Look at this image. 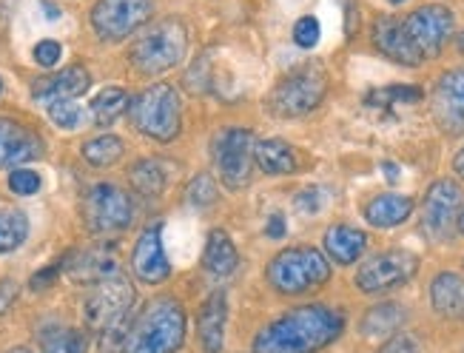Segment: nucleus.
<instances>
[{
    "label": "nucleus",
    "mask_w": 464,
    "mask_h": 353,
    "mask_svg": "<svg viewBox=\"0 0 464 353\" xmlns=\"http://www.w3.org/2000/svg\"><path fill=\"white\" fill-rule=\"evenodd\" d=\"M203 265H206V271L214 277H231L237 271L239 254H237V248L226 231H211V237L206 242Z\"/></svg>",
    "instance_id": "393cba45"
},
{
    "label": "nucleus",
    "mask_w": 464,
    "mask_h": 353,
    "mask_svg": "<svg viewBox=\"0 0 464 353\" xmlns=\"http://www.w3.org/2000/svg\"><path fill=\"white\" fill-rule=\"evenodd\" d=\"M186 52H188V32L183 26V20L166 17L151 24L134 40L129 57L140 74H163L183 64Z\"/></svg>",
    "instance_id": "39448f33"
},
{
    "label": "nucleus",
    "mask_w": 464,
    "mask_h": 353,
    "mask_svg": "<svg viewBox=\"0 0 464 353\" xmlns=\"http://www.w3.org/2000/svg\"><path fill=\"white\" fill-rule=\"evenodd\" d=\"M154 12V0H97L92 9V29L100 40H126L143 29Z\"/></svg>",
    "instance_id": "9b49d317"
},
{
    "label": "nucleus",
    "mask_w": 464,
    "mask_h": 353,
    "mask_svg": "<svg viewBox=\"0 0 464 353\" xmlns=\"http://www.w3.org/2000/svg\"><path fill=\"white\" fill-rule=\"evenodd\" d=\"M46 109H49V117H52V123L57 129L72 132V129H80V123H83V112H80V106L74 100H60V103H52V106H46Z\"/></svg>",
    "instance_id": "2f4dec72"
},
{
    "label": "nucleus",
    "mask_w": 464,
    "mask_h": 353,
    "mask_svg": "<svg viewBox=\"0 0 464 353\" xmlns=\"http://www.w3.org/2000/svg\"><path fill=\"white\" fill-rule=\"evenodd\" d=\"M214 162L228 189H246L254 172V134L242 126L226 129L214 142Z\"/></svg>",
    "instance_id": "f8f14e48"
},
{
    "label": "nucleus",
    "mask_w": 464,
    "mask_h": 353,
    "mask_svg": "<svg viewBox=\"0 0 464 353\" xmlns=\"http://www.w3.org/2000/svg\"><path fill=\"white\" fill-rule=\"evenodd\" d=\"M419 350H421L419 339L413 334H408V330H401V334H393L379 353H419Z\"/></svg>",
    "instance_id": "e433bc0d"
},
{
    "label": "nucleus",
    "mask_w": 464,
    "mask_h": 353,
    "mask_svg": "<svg viewBox=\"0 0 464 353\" xmlns=\"http://www.w3.org/2000/svg\"><path fill=\"white\" fill-rule=\"evenodd\" d=\"M0 92H4V83H0Z\"/></svg>",
    "instance_id": "8fccbe9b"
},
{
    "label": "nucleus",
    "mask_w": 464,
    "mask_h": 353,
    "mask_svg": "<svg viewBox=\"0 0 464 353\" xmlns=\"http://www.w3.org/2000/svg\"><path fill=\"white\" fill-rule=\"evenodd\" d=\"M430 305L448 319L464 317V279L453 271H441L430 282Z\"/></svg>",
    "instance_id": "4be33fe9"
},
{
    "label": "nucleus",
    "mask_w": 464,
    "mask_h": 353,
    "mask_svg": "<svg viewBox=\"0 0 464 353\" xmlns=\"http://www.w3.org/2000/svg\"><path fill=\"white\" fill-rule=\"evenodd\" d=\"M405 310L396 302H382V305H373L365 319H362V334L365 337H388V334H396V330L405 325Z\"/></svg>",
    "instance_id": "a878e982"
},
{
    "label": "nucleus",
    "mask_w": 464,
    "mask_h": 353,
    "mask_svg": "<svg viewBox=\"0 0 464 353\" xmlns=\"http://www.w3.org/2000/svg\"><path fill=\"white\" fill-rule=\"evenodd\" d=\"M368 248V234L353 225H331L325 231V254L336 265H353Z\"/></svg>",
    "instance_id": "aec40b11"
},
{
    "label": "nucleus",
    "mask_w": 464,
    "mask_h": 353,
    "mask_svg": "<svg viewBox=\"0 0 464 353\" xmlns=\"http://www.w3.org/2000/svg\"><path fill=\"white\" fill-rule=\"evenodd\" d=\"M226 319H228V302L223 290H214V294L203 302L197 314V334L199 345L206 353H219L223 350L226 339Z\"/></svg>",
    "instance_id": "6ab92c4d"
},
{
    "label": "nucleus",
    "mask_w": 464,
    "mask_h": 353,
    "mask_svg": "<svg viewBox=\"0 0 464 353\" xmlns=\"http://www.w3.org/2000/svg\"><path fill=\"white\" fill-rule=\"evenodd\" d=\"M254 162L262 172L271 177H285V174H296L299 162H296V152L285 140H259L254 142Z\"/></svg>",
    "instance_id": "5701e85b"
},
{
    "label": "nucleus",
    "mask_w": 464,
    "mask_h": 353,
    "mask_svg": "<svg viewBox=\"0 0 464 353\" xmlns=\"http://www.w3.org/2000/svg\"><path fill=\"white\" fill-rule=\"evenodd\" d=\"M29 237V217L24 211H0V254H12Z\"/></svg>",
    "instance_id": "c85d7f7f"
},
{
    "label": "nucleus",
    "mask_w": 464,
    "mask_h": 353,
    "mask_svg": "<svg viewBox=\"0 0 464 353\" xmlns=\"http://www.w3.org/2000/svg\"><path fill=\"white\" fill-rule=\"evenodd\" d=\"M385 172H388V177H391V180H396V177H399V174H396V165H391V162L385 165Z\"/></svg>",
    "instance_id": "a18cd8bd"
},
{
    "label": "nucleus",
    "mask_w": 464,
    "mask_h": 353,
    "mask_svg": "<svg viewBox=\"0 0 464 353\" xmlns=\"http://www.w3.org/2000/svg\"><path fill=\"white\" fill-rule=\"evenodd\" d=\"M453 172L464 180V149H461V152L456 154V160H453Z\"/></svg>",
    "instance_id": "37998d69"
},
{
    "label": "nucleus",
    "mask_w": 464,
    "mask_h": 353,
    "mask_svg": "<svg viewBox=\"0 0 464 353\" xmlns=\"http://www.w3.org/2000/svg\"><path fill=\"white\" fill-rule=\"evenodd\" d=\"M6 353H32L29 348H12V350H6Z\"/></svg>",
    "instance_id": "de8ad7c7"
},
{
    "label": "nucleus",
    "mask_w": 464,
    "mask_h": 353,
    "mask_svg": "<svg viewBox=\"0 0 464 353\" xmlns=\"http://www.w3.org/2000/svg\"><path fill=\"white\" fill-rule=\"evenodd\" d=\"M328 94V74L319 64H305L282 77L274 92L268 94V112L282 120L305 117L314 109H319V103Z\"/></svg>",
    "instance_id": "0eeeda50"
},
{
    "label": "nucleus",
    "mask_w": 464,
    "mask_h": 353,
    "mask_svg": "<svg viewBox=\"0 0 464 353\" xmlns=\"http://www.w3.org/2000/svg\"><path fill=\"white\" fill-rule=\"evenodd\" d=\"M188 197H191L194 205H211V202L217 200V182H214L208 174L197 177V180L191 182V189H188Z\"/></svg>",
    "instance_id": "c9c22d12"
},
{
    "label": "nucleus",
    "mask_w": 464,
    "mask_h": 353,
    "mask_svg": "<svg viewBox=\"0 0 464 353\" xmlns=\"http://www.w3.org/2000/svg\"><path fill=\"white\" fill-rule=\"evenodd\" d=\"M461 211V189L456 180H436L421 200V231L441 242L453 234Z\"/></svg>",
    "instance_id": "ddd939ff"
},
{
    "label": "nucleus",
    "mask_w": 464,
    "mask_h": 353,
    "mask_svg": "<svg viewBox=\"0 0 464 353\" xmlns=\"http://www.w3.org/2000/svg\"><path fill=\"white\" fill-rule=\"evenodd\" d=\"M60 268H63V262H54V265H49V268H44V271H40V274H34L32 277V288L34 290H40V288H49L52 282H54V277L60 274Z\"/></svg>",
    "instance_id": "58836bf2"
},
{
    "label": "nucleus",
    "mask_w": 464,
    "mask_h": 353,
    "mask_svg": "<svg viewBox=\"0 0 464 353\" xmlns=\"http://www.w3.org/2000/svg\"><path fill=\"white\" fill-rule=\"evenodd\" d=\"M40 350L44 353H86V334L69 325H49L40 330Z\"/></svg>",
    "instance_id": "bb28decb"
},
{
    "label": "nucleus",
    "mask_w": 464,
    "mask_h": 353,
    "mask_svg": "<svg viewBox=\"0 0 464 353\" xmlns=\"http://www.w3.org/2000/svg\"><path fill=\"white\" fill-rule=\"evenodd\" d=\"M14 297H17V282H12V279H0V314L12 308Z\"/></svg>",
    "instance_id": "ea45409f"
},
{
    "label": "nucleus",
    "mask_w": 464,
    "mask_h": 353,
    "mask_svg": "<svg viewBox=\"0 0 464 353\" xmlns=\"http://www.w3.org/2000/svg\"><path fill=\"white\" fill-rule=\"evenodd\" d=\"M72 279L77 282H97V279H106L111 274H117V254L111 245H97L89 248L86 254H80L77 262H72Z\"/></svg>",
    "instance_id": "b1692460"
},
{
    "label": "nucleus",
    "mask_w": 464,
    "mask_h": 353,
    "mask_svg": "<svg viewBox=\"0 0 464 353\" xmlns=\"http://www.w3.org/2000/svg\"><path fill=\"white\" fill-rule=\"evenodd\" d=\"M456 46H459V52H461V57H464V32L456 37Z\"/></svg>",
    "instance_id": "49530a36"
},
{
    "label": "nucleus",
    "mask_w": 464,
    "mask_h": 353,
    "mask_svg": "<svg viewBox=\"0 0 464 353\" xmlns=\"http://www.w3.org/2000/svg\"><path fill=\"white\" fill-rule=\"evenodd\" d=\"M186 339V310L174 297L151 299L129 325L123 353H177Z\"/></svg>",
    "instance_id": "f03ea898"
},
{
    "label": "nucleus",
    "mask_w": 464,
    "mask_h": 353,
    "mask_svg": "<svg viewBox=\"0 0 464 353\" xmlns=\"http://www.w3.org/2000/svg\"><path fill=\"white\" fill-rule=\"evenodd\" d=\"M413 49L421 60H433L448 46V40L456 34V17L448 6L441 4H425L413 9L405 20H401Z\"/></svg>",
    "instance_id": "9d476101"
},
{
    "label": "nucleus",
    "mask_w": 464,
    "mask_h": 353,
    "mask_svg": "<svg viewBox=\"0 0 464 353\" xmlns=\"http://www.w3.org/2000/svg\"><path fill=\"white\" fill-rule=\"evenodd\" d=\"M89 86H92V74L83 66H66V69H60L57 74L34 80L32 97L37 103H44V106H52V103L74 100L80 94H86Z\"/></svg>",
    "instance_id": "a211bd4d"
},
{
    "label": "nucleus",
    "mask_w": 464,
    "mask_h": 353,
    "mask_svg": "<svg viewBox=\"0 0 464 353\" xmlns=\"http://www.w3.org/2000/svg\"><path fill=\"white\" fill-rule=\"evenodd\" d=\"M9 189L20 197H32L40 191V174L32 169H14L9 174Z\"/></svg>",
    "instance_id": "f704fd0d"
},
{
    "label": "nucleus",
    "mask_w": 464,
    "mask_h": 353,
    "mask_svg": "<svg viewBox=\"0 0 464 353\" xmlns=\"http://www.w3.org/2000/svg\"><path fill=\"white\" fill-rule=\"evenodd\" d=\"M299 205H302V209H316V205H319V191H305V194H302L299 197Z\"/></svg>",
    "instance_id": "79ce46f5"
},
{
    "label": "nucleus",
    "mask_w": 464,
    "mask_h": 353,
    "mask_svg": "<svg viewBox=\"0 0 464 353\" xmlns=\"http://www.w3.org/2000/svg\"><path fill=\"white\" fill-rule=\"evenodd\" d=\"M80 152H83V160L89 165H94V169H109V165H114L120 157H123L126 145L117 134H100V137H92L89 142H83Z\"/></svg>",
    "instance_id": "cd10ccee"
},
{
    "label": "nucleus",
    "mask_w": 464,
    "mask_h": 353,
    "mask_svg": "<svg viewBox=\"0 0 464 353\" xmlns=\"http://www.w3.org/2000/svg\"><path fill=\"white\" fill-rule=\"evenodd\" d=\"M129 114L140 134L157 142H171L179 134V123H183V103H179L174 86L154 83L129 100Z\"/></svg>",
    "instance_id": "423d86ee"
},
{
    "label": "nucleus",
    "mask_w": 464,
    "mask_h": 353,
    "mask_svg": "<svg viewBox=\"0 0 464 353\" xmlns=\"http://www.w3.org/2000/svg\"><path fill=\"white\" fill-rule=\"evenodd\" d=\"M134 305V285L123 274H111L106 279L92 282V290L83 302L86 325L100 334L103 350H114V345L123 348L129 310Z\"/></svg>",
    "instance_id": "7ed1b4c3"
},
{
    "label": "nucleus",
    "mask_w": 464,
    "mask_h": 353,
    "mask_svg": "<svg viewBox=\"0 0 464 353\" xmlns=\"http://www.w3.org/2000/svg\"><path fill=\"white\" fill-rule=\"evenodd\" d=\"M456 231L464 237V205H461V211H459V217H456Z\"/></svg>",
    "instance_id": "c03bdc74"
},
{
    "label": "nucleus",
    "mask_w": 464,
    "mask_h": 353,
    "mask_svg": "<svg viewBox=\"0 0 464 353\" xmlns=\"http://www.w3.org/2000/svg\"><path fill=\"white\" fill-rule=\"evenodd\" d=\"M40 154H44V140L24 123L0 117V169H14V165L37 160Z\"/></svg>",
    "instance_id": "f3484780"
},
{
    "label": "nucleus",
    "mask_w": 464,
    "mask_h": 353,
    "mask_svg": "<svg viewBox=\"0 0 464 353\" xmlns=\"http://www.w3.org/2000/svg\"><path fill=\"white\" fill-rule=\"evenodd\" d=\"M371 37H373V46L385 54L388 60H393V64L399 66H408V69H416L421 66L425 60L419 57V52L413 49L411 37L405 32V26H401V20L393 17V15H382L373 20V29H371Z\"/></svg>",
    "instance_id": "dca6fc26"
},
{
    "label": "nucleus",
    "mask_w": 464,
    "mask_h": 353,
    "mask_svg": "<svg viewBox=\"0 0 464 353\" xmlns=\"http://www.w3.org/2000/svg\"><path fill=\"white\" fill-rule=\"evenodd\" d=\"M319 37H322V26H319V20L314 15L299 17L294 24V44L299 49H314L319 44Z\"/></svg>",
    "instance_id": "72a5a7b5"
},
{
    "label": "nucleus",
    "mask_w": 464,
    "mask_h": 353,
    "mask_svg": "<svg viewBox=\"0 0 464 353\" xmlns=\"http://www.w3.org/2000/svg\"><path fill=\"white\" fill-rule=\"evenodd\" d=\"M131 182L140 194L146 197H157L160 191L166 189V172H163V162L157 160H143L137 162L131 169Z\"/></svg>",
    "instance_id": "7c9ffc66"
},
{
    "label": "nucleus",
    "mask_w": 464,
    "mask_h": 353,
    "mask_svg": "<svg viewBox=\"0 0 464 353\" xmlns=\"http://www.w3.org/2000/svg\"><path fill=\"white\" fill-rule=\"evenodd\" d=\"M271 288L282 297H302L311 290L328 285L331 279V262L328 257L311 245H294L279 251L266 271Z\"/></svg>",
    "instance_id": "20e7f679"
},
{
    "label": "nucleus",
    "mask_w": 464,
    "mask_h": 353,
    "mask_svg": "<svg viewBox=\"0 0 464 353\" xmlns=\"http://www.w3.org/2000/svg\"><path fill=\"white\" fill-rule=\"evenodd\" d=\"M345 330V314L334 305H299L268 322L254 339V353H319Z\"/></svg>",
    "instance_id": "f257e3e1"
},
{
    "label": "nucleus",
    "mask_w": 464,
    "mask_h": 353,
    "mask_svg": "<svg viewBox=\"0 0 464 353\" xmlns=\"http://www.w3.org/2000/svg\"><path fill=\"white\" fill-rule=\"evenodd\" d=\"M391 4H393V6H399V4H405V0H391Z\"/></svg>",
    "instance_id": "09e8293b"
},
{
    "label": "nucleus",
    "mask_w": 464,
    "mask_h": 353,
    "mask_svg": "<svg viewBox=\"0 0 464 353\" xmlns=\"http://www.w3.org/2000/svg\"><path fill=\"white\" fill-rule=\"evenodd\" d=\"M129 109V94L117 86H109L92 100V117L97 126H111V123Z\"/></svg>",
    "instance_id": "c756f323"
},
{
    "label": "nucleus",
    "mask_w": 464,
    "mask_h": 353,
    "mask_svg": "<svg viewBox=\"0 0 464 353\" xmlns=\"http://www.w3.org/2000/svg\"><path fill=\"white\" fill-rule=\"evenodd\" d=\"M60 54H63V49H60L57 40H40V44L34 46V60L40 66H46V69L57 66Z\"/></svg>",
    "instance_id": "4c0bfd02"
},
{
    "label": "nucleus",
    "mask_w": 464,
    "mask_h": 353,
    "mask_svg": "<svg viewBox=\"0 0 464 353\" xmlns=\"http://www.w3.org/2000/svg\"><path fill=\"white\" fill-rule=\"evenodd\" d=\"M83 220L94 234H117L131 225L134 202L114 182H97L83 197Z\"/></svg>",
    "instance_id": "1a4fd4ad"
},
{
    "label": "nucleus",
    "mask_w": 464,
    "mask_h": 353,
    "mask_svg": "<svg viewBox=\"0 0 464 353\" xmlns=\"http://www.w3.org/2000/svg\"><path fill=\"white\" fill-rule=\"evenodd\" d=\"M285 231H288L285 217H282V214H271V217H268V225H266V234H268L271 240H282V237H285Z\"/></svg>",
    "instance_id": "a19ab883"
},
{
    "label": "nucleus",
    "mask_w": 464,
    "mask_h": 353,
    "mask_svg": "<svg viewBox=\"0 0 464 353\" xmlns=\"http://www.w3.org/2000/svg\"><path fill=\"white\" fill-rule=\"evenodd\" d=\"M433 117L445 134H464V69H450L436 80Z\"/></svg>",
    "instance_id": "4468645a"
},
{
    "label": "nucleus",
    "mask_w": 464,
    "mask_h": 353,
    "mask_svg": "<svg viewBox=\"0 0 464 353\" xmlns=\"http://www.w3.org/2000/svg\"><path fill=\"white\" fill-rule=\"evenodd\" d=\"M371 106H393V103H419L421 89L416 86H391V89H379L371 97Z\"/></svg>",
    "instance_id": "473e14b6"
},
{
    "label": "nucleus",
    "mask_w": 464,
    "mask_h": 353,
    "mask_svg": "<svg viewBox=\"0 0 464 353\" xmlns=\"http://www.w3.org/2000/svg\"><path fill=\"white\" fill-rule=\"evenodd\" d=\"M131 268H134L137 279L146 285H160L169 279L171 265H169L166 248H163V225L160 222L143 228V234H140V240L134 245V254H131Z\"/></svg>",
    "instance_id": "2eb2a0df"
},
{
    "label": "nucleus",
    "mask_w": 464,
    "mask_h": 353,
    "mask_svg": "<svg viewBox=\"0 0 464 353\" xmlns=\"http://www.w3.org/2000/svg\"><path fill=\"white\" fill-rule=\"evenodd\" d=\"M413 209L416 202L408 194H376L365 202V220L373 228H396L411 220Z\"/></svg>",
    "instance_id": "412c9836"
},
{
    "label": "nucleus",
    "mask_w": 464,
    "mask_h": 353,
    "mask_svg": "<svg viewBox=\"0 0 464 353\" xmlns=\"http://www.w3.org/2000/svg\"><path fill=\"white\" fill-rule=\"evenodd\" d=\"M416 274H419V257L413 251H408V248H388V251H379L362 262L353 282L362 294L376 297L408 285Z\"/></svg>",
    "instance_id": "6e6552de"
}]
</instances>
